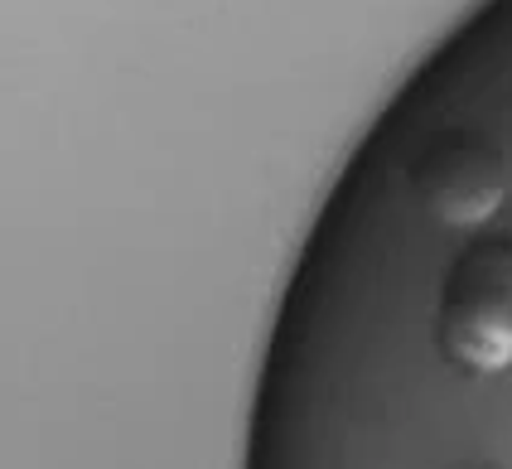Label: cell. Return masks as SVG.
<instances>
[{
	"label": "cell",
	"mask_w": 512,
	"mask_h": 469,
	"mask_svg": "<svg viewBox=\"0 0 512 469\" xmlns=\"http://www.w3.org/2000/svg\"><path fill=\"white\" fill-rule=\"evenodd\" d=\"M435 349L464 378H498L512 363V223L464 233L435 291Z\"/></svg>",
	"instance_id": "obj_1"
},
{
	"label": "cell",
	"mask_w": 512,
	"mask_h": 469,
	"mask_svg": "<svg viewBox=\"0 0 512 469\" xmlns=\"http://www.w3.org/2000/svg\"><path fill=\"white\" fill-rule=\"evenodd\" d=\"M411 194L440 228L474 233L512 199V146L488 126H440L411 155Z\"/></svg>",
	"instance_id": "obj_2"
}]
</instances>
